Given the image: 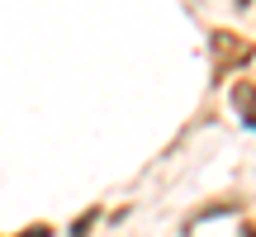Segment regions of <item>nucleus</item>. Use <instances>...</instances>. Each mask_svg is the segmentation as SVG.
<instances>
[{"instance_id": "obj_1", "label": "nucleus", "mask_w": 256, "mask_h": 237, "mask_svg": "<svg viewBox=\"0 0 256 237\" xmlns=\"http://www.w3.org/2000/svg\"><path fill=\"white\" fill-rule=\"evenodd\" d=\"M209 43H214V72H218V76H223V72H238V66H247V62H252V52H256L247 38L228 34V28H218Z\"/></svg>"}, {"instance_id": "obj_2", "label": "nucleus", "mask_w": 256, "mask_h": 237, "mask_svg": "<svg viewBox=\"0 0 256 237\" xmlns=\"http://www.w3.org/2000/svg\"><path fill=\"white\" fill-rule=\"evenodd\" d=\"M232 104H238V114L256 128V86H238V90H232Z\"/></svg>"}, {"instance_id": "obj_3", "label": "nucleus", "mask_w": 256, "mask_h": 237, "mask_svg": "<svg viewBox=\"0 0 256 237\" xmlns=\"http://www.w3.org/2000/svg\"><path fill=\"white\" fill-rule=\"evenodd\" d=\"M24 237H48V228H28V232H24Z\"/></svg>"}, {"instance_id": "obj_4", "label": "nucleus", "mask_w": 256, "mask_h": 237, "mask_svg": "<svg viewBox=\"0 0 256 237\" xmlns=\"http://www.w3.org/2000/svg\"><path fill=\"white\" fill-rule=\"evenodd\" d=\"M247 237H256V228H247Z\"/></svg>"}]
</instances>
